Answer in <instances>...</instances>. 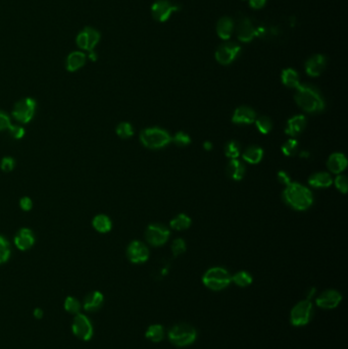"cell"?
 Masks as SVG:
<instances>
[{"label": "cell", "mask_w": 348, "mask_h": 349, "mask_svg": "<svg viewBox=\"0 0 348 349\" xmlns=\"http://www.w3.org/2000/svg\"><path fill=\"white\" fill-rule=\"evenodd\" d=\"M342 300L340 292L334 289H328L322 292L316 299V303L319 308L324 310H333L337 308Z\"/></svg>", "instance_id": "14"}, {"label": "cell", "mask_w": 348, "mask_h": 349, "mask_svg": "<svg viewBox=\"0 0 348 349\" xmlns=\"http://www.w3.org/2000/svg\"><path fill=\"white\" fill-rule=\"evenodd\" d=\"M257 118L253 108L247 105H241L237 107L232 116V122L237 125H249L253 124Z\"/></svg>", "instance_id": "16"}, {"label": "cell", "mask_w": 348, "mask_h": 349, "mask_svg": "<svg viewBox=\"0 0 348 349\" xmlns=\"http://www.w3.org/2000/svg\"><path fill=\"white\" fill-rule=\"evenodd\" d=\"M226 173L232 180L241 181L245 176L246 169L242 162H240L238 159H235L229 161L228 166L226 168Z\"/></svg>", "instance_id": "21"}, {"label": "cell", "mask_w": 348, "mask_h": 349, "mask_svg": "<svg viewBox=\"0 0 348 349\" xmlns=\"http://www.w3.org/2000/svg\"><path fill=\"white\" fill-rule=\"evenodd\" d=\"M234 23L229 16H223L219 19L216 24V33L219 37L223 40H229L233 34Z\"/></svg>", "instance_id": "23"}, {"label": "cell", "mask_w": 348, "mask_h": 349, "mask_svg": "<svg viewBox=\"0 0 348 349\" xmlns=\"http://www.w3.org/2000/svg\"><path fill=\"white\" fill-rule=\"evenodd\" d=\"M298 149H299V143L295 138H290L281 147V150L284 154V156L288 158L294 157L295 155H297Z\"/></svg>", "instance_id": "34"}, {"label": "cell", "mask_w": 348, "mask_h": 349, "mask_svg": "<svg viewBox=\"0 0 348 349\" xmlns=\"http://www.w3.org/2000/svg\"><path fill=\"white\" fill-rule=\"evenodd\" d=\"M203 148H204V150H206V151H211L212 148H213V145H212V143H211L210 141H205V142L203 143Z\"/></svg>", "instance_id": "47"}, {"label": "cell", "mask_w": 348, "mask_h": 349, "mask_svg": "<svg viewBox=\"0 0 348 349\" xmlns=\"http://www.w3.org/2000/svg\"><path fill=\"white\" fill-rule=\"evenodd\" d=\"M19 205H20V207H21L23 210L28 211V210H30V209L32 208L33 202H32V200H31L29 197H24V198L20 199Z\"/></svg>", "instance_id": "45"}, {"label": "cell", "mask_w": 348, "mask_h": 349, "mask_svg": "<svg viewBox=\"0 0 348 349\" xmlns=\"http://www.w3.org/2000/svg\"><path fill=\"white\" fill-rule=\"evenodd\" d=\"M241 51V47L236 43H225L215 51V59L220 64L228 66L232 63Z\"/></svg>", "instance_id": "9"}, {"label": "cell", "mask_w": 348, "mask_h": 349, "mask_svg": "<svg viewBox=\"0 0 348 349\" xmlns=\"http://www.w3.org/2000/svg\"><path fill=\"white\" fill-rule=\"evenodd\" d=\"M116 132H117V135L121 137L122 139H128L134 135V129L132 125L127 122H123L119 124L116 129Z\"/></svg>", "instance_id": "35"}, {"label": "cell", "mask_w": 348, "mask_h": 349, "mask_svg": "<svg viewBox=\"0 0 348 349\" xmlns=\"http://www.w3.org/2000/svg\"><path fill=\"white\" fill-rule=\"evenodd\" d=\"M170 341L178 347H186L193 344L197 338V332L189 324L181 323L173 326L168 333Z\"/></svg>", "instance_id": "5"}, {"label": "cell", "mask_w": 348, "mask_h": 349, "mask_svg": "<svg viewBox=\"0 0 348 349\" xmlns=\"http://www.w3.org/2000/svg\"><path fill=\"white\" fill-rule=\"evenodd\" d=\"M326 57L323 54H315L306 62V72L311 77H319L326 68Z\"/></svg>", "instance_id": "17"}, {"label": "cell", "mask_w": 348, "mask_h": 349, "mask_svg": "<svg viewBox=\"0 0 348 349\" xmlns=\"http://www.w3.org/2000/svg\"><path fill=\"white\" fill-rule=\"evenodd\" d=\"M100 40V34L98 31H96L93 28L86 27L84 30H82L79 35L77 36V45L84 50H87L89 52L93 51L95 46Z\"/></svg>", "instance_id": "10"}, {"label": "cell", "mask_w": 348, "mask_h": 349, "mask_svg": "<svg viewBox=\"0 0 348 349\" xmlns=\"http://www.w3.org/2000/svg\"><path fill=\"white\" fill-rule=\"evenodd\" d=\"M191 223L192 221L187 214L180 213L170 222V227L175 231H184L191 226Z\"/></svg>", "instance_id": "30"}, {"label": "cell", "mask_w": 348, "mask_h": 349, "mask_svg": "<svg viewBox=\"0 0 348 349\" xmlns=\"http://www.w3.org/2000/svg\"><path fill=\"white\" fill-rule=\"evenodd\" d=\"M267 3V0H249V5L253 9H260L263 8Z\"/></svg>", "instance_id": "46"}, {"label": "cell", "mask_w": 348, "mask_h": 349, "mask_svg": "<svg viewBox=\"0 0 348 349\" xmlns=\"http://www.w3.org/2000/svg\"><path fill=\"white\" fill-rule=\"evenodd\" d=\"M256 129L264 135H268L273 129V122L269 117L260 116L254 121Z\"/></svg>", "instance_id": "33"}, {"label": "cell", "mask_w": 348, "mask_h": 349, "mask_svg": "<svg viewBox=\"0 0 348 349\" xmlns=\"http://www.w3.org/2000/svg\"><path fill=\"white\" fill-rule=\"evenodd\" d=\"M186 242L182 239V238H177L175 239L171 245V249H172V252H173V255L174 256H180L182 255L185 251H186Z\"/></svg>", "instance_id": "39"}, {"label": "cell", "mask_w": 348, "mask_h": 349, "mask_svg": "<svg viewBox=\"0 0 348 349\" xmlns=\"http://www.w3.org/2000/svg\"><path fill=\"white\" fill-rule=\"evenodd\" d=\"M346 167L347 159L341 152L332 154L327 161V168L332 174H340L343 171H345Z\"/></svg>", "instance_id": "19"}, {"label": "cell", "mask_w": 348, "mask_h": 349, "mask_svg": "<svg viewBox=\"0 0 348 349\" xmlns=\"http://www.w3.org/2000/svg\"><path fill=\"white\" fill-rule=\"evenodd\" d=\"M237 36L242 42H250L256 36V28L252 24L251 19L246 16H242L238 20Z\"/></svg>", "instance_id": "15"}, {"label": "cell", "mask_w": 348, "mask_h": 349, "mask_svg": "<svg viewBox=\"0 0 348 349\" xmlns=\"http://www.w3.org/2000/svg\"><path fill=\"white\" fill-rule=\"evenodd\" d=\"M172 142L179 147H186L191 143V137L187 133L180 131L172 137Z\"/></svg>", "instance_id": "36"}, {"label": "cell", "mask_w": 348, "mask_h": 349, "mask_svg": "<svg viewBox=\"0 0 348 349\" xmlns=\"http://www.w3.org/2000/svg\"><path fill=\"white\" fill-rule=\"evenodd\" d=\"M102 303H103V295L100 292L95 291V292L90 293L86 297L85 303H84V309L86 311H89V312H94V311H97L98 309H100Z\"/></svg>", "instance_id": "27"}, {"label": "cell", "mask_w": 348, "mask_h": 349, "mask_svg": "<svg viewBox=\"0 0 348 349\" xmlns=\"http://www.w3.org/2000/svg\"><path fill=\"white\" fill-rule=\"evenodd\" d=\"M281 80H282L283 85H285L288 88H292V89H296L298 87V85L300 84L298 73L295 70L290 69V68L285 69L282 72Z\"/></svg>", "instance_id": "26"}, {"label": "cell", "mask_w": 348, "mask_h": 349, "mask_svg": "<svg viewBox=\"0 0 348 349\" xmlns=\"http://www.w3.org/2000/svg\"><path fill=\"white\" fill-rule=\"evenodd\" d=\"M333 183L335 184V187L338 189L339 192L346 194L348 191L347 177L344 174H337L335 180H333Z\"/></svg>", "instance_id": "40"}, {"label": "cell", "mask_w": 348, "mask_h": 349, "mask_svg": "<svg viewBox=\"0 0 348 349\" xmlns=\"http://www.w3.org/2000/svg\"><path fill=\"white\" fill-rule=\"evenodd\" d=\"M282 196L289 207L298 211L309 209L314 203L313 192L307 186L297 182H291L285 186Z\"/></svg>", "instance_id": "2"}, {"label": "cell", "mask_w": 348, "mask_h": 349, "mask_svg": "<svg viewBox=\"0 0 348 349\" xmlns=\"http://www.w3.org/2000/svg\"><path fill=\"white\" fill-rule=\"evenodd\" d=\"M86 63V54L81 51H74L69 54L67 58V70L69 72H76Z\"/></svg>", "instance_id": "25"}, {"label": "cell", "mask_w": 348, "mask_h": 349, "mask_svg": "<svg viewBox=\"0 0 348 349\" xmlns=\"http://www.w3.org/2000/svg\"><path fill=\"white\" fill-rule=\"evenodd\" d=\"M92 225L94 229L99 233H107L112 230L113 227L111 219L105 214L96 215L92 221Z\"/></svg>", "instance_id": "29"}, {"label": "cell", "mask_w": 348, "mask_h": 349, "mask_svg": "<svg viewBox=\"0 0 348 349\" xmlns=\"http://www.w3.org/2000/svg\"><path fill=\"white\" fill-rule=\"evenodd\" d=\"M231 281L237 285L238 287H247L249 285H251L253 279H252V276L246 272V271H240V272H237L236 274H234L232 277H231Z\"/></svg>", "instance_id": "31"}, {"label": "cell", "mask_w": 348, "mask_h": 349, "mask_svg": "<svg viewBox=\"0 0 348 349\" xmlns=\"http://www.w3.org/2000/svg\"><path fill=\"white\" fill-rule=\"evenodd\" d=\"M64 309L67 312L73 315H78L81 309L80 302L74 297H68L64 302Z\"/></svg>", "instance_id": "38"}, {"label": "cell", "mask_w": 348, "mask_h": 349, "mask_svg": "<svg viewBox=\"0 0 348 349\" xmlns=\"http://www.w3.org/2000/svg\"><path fill=\"white\" fill-rule=\"evenodd\" d=\"M299 156H300L302 159H304V158L308 159V157H309L310 155H309V152H307V151H301V152L299 154Z\"/></svg>", "instance_id": "49"}, {"label": "cell", "mask_w": 348, "mask_h": 349, "mask_svg": "<svg viewBox=\"0 0 348 349\" xmlns=\"http://www.w3.org/2000/svg\"><path fill=\"white\" fill-rule=\"evenodd\" d=\"M145 336L151 342L159 343V342L164 340V338L166 336V332H165V329L162 325L155 324V325H151L148 327V329L146 330Z\"/></svg>", "instance_id": "28"}, {"label": "cell", "mask_w": 348, "mask_h": 349, "mask_svg": "<svg viewBox=\"0 0 348 349\" xmlns=\"http://www.w3.org/2000/svg\"><path fill=\"white\" fill-rule=\"evenodd\" d=\"M179 7L169 0H158L151 6V13L156 20L164 23L170 18L172 13Z\"/></svg>", "instance_id": "12"}, {"label": "cell", "mask_w": 348, "mask_h": 349, "mask_svg": "<svg viewBox=\"0 0 348 349\" xmlns=\"http://www.w3.org/2000/svg\"><path fill=\"white\" fill-rule=\"evenodd\" d=\"M36 110V101L27 97L15 103L12 110V117L21 124H28L32 121Z\"/></svg>", "instance_id": "7"}, {"label": "cell", "mask_w": 348, "mask_h": 349, "mask_svg": "<svg viewBox=\"0 0 348 349\" xmlns=\"http://www.w3.org/2000/svg\"><path fill=\"white\" fill-rule=\"evenodd\" d=\"M72 328H73L74 334L82 340L87 341V340L91 339V337L93 335V328H92L91 322L84 315L78 314L76 316V318L74 319Z\"/></svg>", "instance_id": "13"}, {"label": "cell", "mask_w": 348, "mask_h": 349, "mask_svg": "<svg viewBox=\"0 0 348 349\" xmlns=\"http://www.w3.org/2000/svg\"><path fill=\"white\" fill-rule=\"evenodd\" d=\"M263 158H264V149L257 145H251L247 147L242 154L243 161L250 165H256L260 163Z\"/></svg>", "instance_id": "24"}, {"label": "cell", "mask_w": 348, "mask_h": 349, "mask_svg": "<svg viewBox=\"0 0 348 349\" xmlns=\"http://www.w3.org/2000/svg\"><path fill=\"white\" fill-rule=\"evenodd\" d=\"M308 120L304 115H296L287 121L285 127V133L292 138L299 135L307 127Z\"/></svg>", "instance_id": "18"}, {"label": "cell", "mask_w": 348, "mask_h": 349, "mask_svg": "<svg viewBox=\"0 0 348 349\" xmlns=\"http://www.w3.org/2000/svg\"><path fill=\"white\" fill-rule=\"evenodd\" d=\"M308 182L313 188H329L333 184V178L327 172H318L311 174Z\"/></svg>", "instance_id": "22"}, {"label": "cell", "mask_w": 348, "mask_h": 349, "mask_svg": "<svg viewBox=\"0 0 348 349\" xmlns=\"http://www.w3.org/2000/svg\"><path fill=\"white\" fill-rule=\"evenodd\" d=\"M34 316L37 318V319H41L43 317V312L40 310V309H37L35 310L34 312Z\"/></svg>", "instance_id": "48"}, {"label": "cell", "mask_w": 348, "mask_h": 349, "mask_svg": "<svg viewBox=\"0 0 348 349\" xmlns=\"http://www.w3.org/2000/svg\"><path fill=\"white\" fill-rule=\"evenodd\" d=\"M139 138L142 145L149 149H162L172 143V136L170 133L159 127L142 130Z\"/></svg>", "instance_id": "3"}, {"label": "cell", "mask_w": 348, "mask_h": 349, "mask_svg": "<svg viewBox=\"0 0 348 349\" xmlns=\"http://www.w3.org/2000/svg\"><path fill=\"white\" fill-rule=\"evenodd\" d=\"M170 238V230L162 224H150L145 231V239L153 246H163Z\"/></svg>", "instance_id": "8"}, {"label": "cell", "mask_w": 348, "mask_h": 349, "mask_svg": "<svg viewBox=\"0 0 348 349\" xmlns=\"http://www.w3.org/2000/svg\"><path fill=\"white\" fill-rule=\"evenodd\" d=\"M11 124H10L9 117L5 113L0 112V131L8 130Z\"/></svg>", "instance_id": "43"}, {"label": "cell", "mask_w": 348, "mask_h": 349, "mask_svg": "<svg viewBox=\"0 0 348 349\" xmlns=\"http://www.w3.org/2000/svg\"><path fill=\"white\" fill-rule=\"evenodd\" d=\"M0 167H1V170L4 171V172L12 171L13 168H14V161H13V159H11V158H4V159H2Z\"/></svg>", "instance_id": "41"}, {"label": "cell", "mask_w": 348, "mask_h": 349, "mask_svg": "<svg viewBox=\"0 0 348 349\" xmlns=\"http://www.w3.org/2000/svg\"><path fill=\"white\" fill-rule=\"evenodd\" d=\"M34 243L35 237L32 231L28 228L20 229L14 237V244L19 250H28L34 245Z\"/></svg>", "instance_id": "20"}, {"label": "cell", "mask_w": 348, "mask_h": 349, "mask_svg": "<svg viewBox=\"0 0 348 349\" xmlns=\"http://www.w3.org/2000/svg\"><path fill=\"white\" fill-rule=\"evenodd\" d=\"M314 316V307L309 299L296 303L290 313V322L295 327L308 325Z\"/></svg>", "instance_id": "6"}, {"label": "cell", "mask_w": 348, "mask_h": 349, "mask_svg": "<svg viewBox=\"0 0 348 349\" xmlns=\"http://www.w3.org/2000/svg\"><path fill=\"white\" fill-rule=\"evenodd\" d=\"M225 155L229 160L238 159L241 156V144L237 140L229 141L225 146Z\"/></svg>", "instance_id": "32"}, {"label": "cell", "mask_w": 348, "mask_h": 349, "mask_svg": "<svg viewBox=\"0 0 348 349\" xmlns=\"http://www.w3.org/2000/svg\"><path fill=\"white\" fill-rule=\"evenodd\" d=\"M277 179H278V182L284 186H287L288 184H290L292 182L290 176L285 171H280L277 174Z\"/></svg>", "instance_id": "44"}, {"label": "cell", "mask_w": 348, "mask_h": 349, "mask_svg": "<svg viewBox=\"0 0 348 349\" xmlns=\"http://www.w3.org/2000/svg\"><path fill=\"white\" fill-rule=\"evenodd\" d=\"M231 277L232 275L226 269L213 267L204 273L202 283L206 288L212 291H221L226 289L232 283Z\"/></svg>", "instance_id": "4"}, {"label": "cell", "mask_w": 348, "mask_h": 349, "mask_svg": "<svg viewBox=\"0 0 348 349\" xmlns=\"http://www.w3.org/2000/svg\"><path fill=\"white\" fill-rule=\"evenodd\" d=\"M8 130H9L11 136L13 138H15V139H20L25 135V129L23 127H20V126H12L11 125Z\"/></svg>", "instance_id": "42"}, {"label": "cell", "mask_w": 348, "mask_h": 349, "mask_svg": "<svg viewBox=\"0 0 348 349\" xmlns=\"http://www.w3.org/2000/svg\"><path fill=\"white\" fill-rule=\"evenodd\" d=\"M296 104L308 114H319L325 110V99L321 92L311 84H299L295 89Z\"/></svg>", "instance_id": "1"}, {"label": "cell", "mask_w": 348, "mask_h": 349, "mask_svg": "<svg viewBox=\"0 0 348 349\" xmlns=\"http://www.w3.org/2000/svg\"><path fill=\"white\" fill-rule=\"evenodd\" d=\"M127 257L132 264H143L149 258V249L141 241H132L127 248Z\"/></svg>", "instance_id": "11"}, {"label": "cell", "mask_w": 348, "mask_h": 349, "mask_svg": "<svg viewBox=\"0 0 348 349\" xmlns=\"http://www.w3.org/2000/svg\"><path fill=\"white\" fill-rule=\"evenodd\" d=\"M10 256V245L8 241L0 235V265L8 260Z\"/></svg>", "instance_id": "37"}]
</instances>
